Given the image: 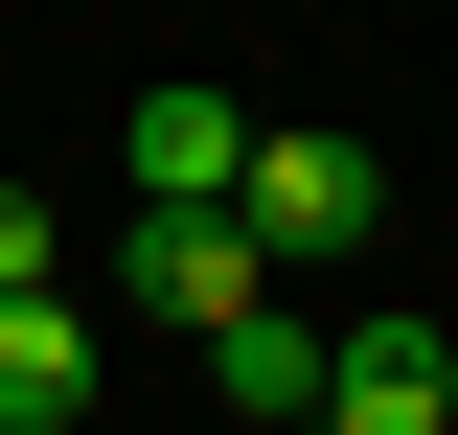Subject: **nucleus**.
Here are the masks:
<instances>
[{"label": "nucleus", "instance_id": "f257e3e1", "mask_svg": "<svg viewBox=\"0 0 458 435\" xmlns=\"http://www.w3.org/2000/svg\"><path fill=\"white\" fill-rule=\"evenodd\" d=\"M229 207H252V252H367V229H390V161H367V138H321V115H252V161H229Z\"/></svg>", "mask_w": 458, "mask_h": 435}, {"label": "nucleus", "instance_id": "0eeeda50", "mask_svg": "<svg viewBox=\"0 0 458 435\" xmlns=\"http://www.w3.org/2000/svg\"><path fill=\"white\" fill-rule=\"evenodd\" d=\"M23 275H69V229H47V183H0V298Z\"/></svg>", "mask_w": 458, "mask_h": 435}, {"label": "nucleus", "instance_id": "423d86ee", "mask_svg": "<svg viewBox=\"0 0 458 435\" xmlns=\"http://www.w3.org/2000/svg\"><path fill=\"white\" fill-rule=\"evenodd\" d=\"M207 389L252 435H321V321H298V298H229V321H207Z\"/></svg>", "mask_w": 458, "mask_h": 435}, {"label": "nucleus", "instance_id": "7ed1b4c3", "mask_svg": "<svg viewBox=\"0 0 458 435\" xmlns=\"http://www.w3.org/2000/svg\"><path fill=\"white\" fill-rule=\"evenodd\" d=\"M321 435H458V344L412 321V298L321 321Z\"/></svg>", "mask_w": 458, "mask_h": 435}, {"label": "nucleus", "instance_id": "20e7f679", "mask_svg": "<svg viewBox=\"0 0 458 435\" xmlns=\"http://www.w3.org/2000/svg\"><path fill=\"white\" fill-rule=\"evenodd\" d=\"M92 389H114V321L69 275H23V298H0V435H92Z\"/></svg>", "mask_w": 458, "mask_h": 435}, {"label": "nucleus", "instance_id": "f03ea898", "mask_svg": "<svg viewBox=\"0 0 458 435\" xmlns=\"http://www.w3.org/2000/svg\"><path fill=\"white\" fill-rule=\"evenodd\" d=\"M229 298H276L252 207H138V229H114V321H138V344H207Z\"/></svg>", "mask_w": 458, "mask_h": 435}, {"label": "nucleus", "instance_id": "39448f33", "mask_svg": "<svg viewBox=\"0 0 458 435\" xmlns=\"http://www.w3.org/2000/svg\"><path fill=\"white\" fill-rule=\"evenodd\" d=\"M229 161H252V92H207V69H138V207H229Z\"/></svg>", "mask_w": 458, "mask_h": 435}]
</instances>
